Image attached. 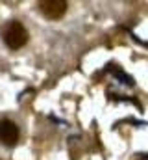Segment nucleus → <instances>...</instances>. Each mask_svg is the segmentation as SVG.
<instances>
[{"label":"nucleus","instance_id":"3","mask_svg":"<svg viewBox=\"0 0 148 160\" xmlns=\"http://www.w3.org/2000/svg\"><path fill=\"white\" fill-rule=\"evenodd\" d=\"M21 130L11 119H0V143L2 145H15L19 142Z\"/></svg>","mask_w":148,"mask_h":160},{"label":"nucleus","instance_id":"2","mask_svg":"<svg viewBox=\"0 0 148 160\" xmlns=\"http://www.w3.org/2000/svg\"><path fill=\"white\" fill-rule=\"evenodd\" d=\"M37 9L50 21L61 19L67 11V2L65 0H43L37 4Z\"/></svg>","mask_w":148,"mask_h":160},{"label":"nucleus","instance_id":"1","mask_svg":"<svg viewBox=\"0 0 148 160\" xmlns=\"http://www.w3.org/2000/svg\"><path fill=\"white\" fill-rule=\"evenodd\" d=\"M2 41L11 50H19L28 43V30L21 21H9L2 26Z\"/></svg>","mask_w":148,"mask_h":160}]
</instances>
